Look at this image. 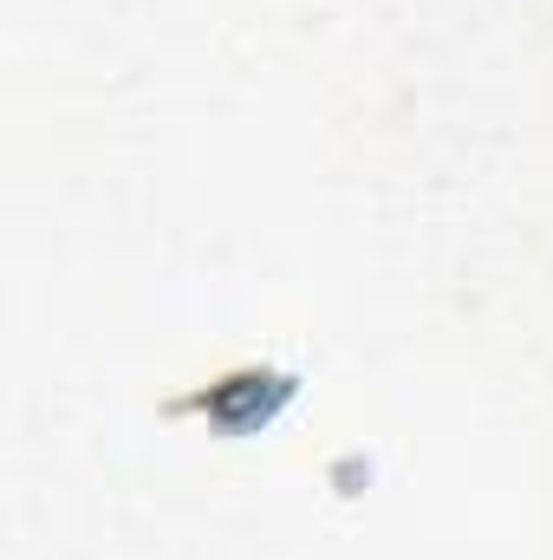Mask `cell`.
Returning a JSON list of instances; mask_svg holds the SVG:
<instances>
[{"label": "cell", "mask_w": 553, "mask_h": 560, "mask_svg": "<svg viewBox=\"0 0 553 560\" xmlns=\"http://www.w3.org/2000/svg\"><path fill=\"white\" fill-rule=\"evenodd\" d=\"M293 392H299V378H293V372H274V365H242V372L215 378L209 392L183 398V411H202L222 436H261V430L293 405Z\"/></svg>", "instance_id": "cell-1"}]
</instances>
